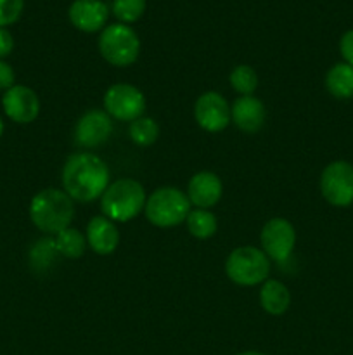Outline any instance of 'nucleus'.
<instances>
[{
    "label": "nucleus",
    "instance_id": "1",
    "mask_svg": "<svg viewBox=\"0 0 353 355\" xmlns=\"http://www.w3.org/2000/svg\"><path fill=\"white\" fill-rule=\"evenodd\" d=\"M62 186L71 200L89 203L102 196L109 186L107 165L92 153H78L66 159L62 168Z\"/></svg>",
    "mask_w": 353,
    "mask_h": 355
},
{
    "label": "nucleus",
    "instance_id": "2",
    "mask_svg": "<svg viewBox=\"0 0 353 355\" xmlns=\"http://www.w3.org/2000/svg\"><path fill=\"white\" fill-rule=\"evenodd\" d=\"M73 215H75L73 200L61 189H44L31 200V222L47 234H59L68 229Z\"/></svg>",
    "mask_w": 353,
    "mask_h": 355
},
{
    "label": "nucleus",
    "instance_id": "3",
    "mask_svg": "<svg viewBox=\"0 0 353 355\" xmlns=\"http://www.w3.org/2000/svg\"><path fill=\"white\" fill-rule=\"evenodd\" d=\"M100 208L104 217L116 222H128L145 208V191L137 180L120 179L104 191Z\"/></svg>",
    "mask_w": 353,
    "mask_h": 355
},
{
    "label": "nucleus",
    "instance_id": "4",
    "mask_svg": "<svg viewBox=\"0 0 353 355\" xmlns=\"http://www.w3.org/2000/svg\"><path fill=\"white\" fill-rule=\"evenodd\" d=\"M190 214V200L175 187L156 189L145 201V217L158 227H173L187 220Z\"/></svg>",
    "mask_w": 353,
    "mask_h": 355
},
{
    "label": "nucleus",
    "instance_id": "5",
    "mask_svg": "<svg viewBox=\"0 0 353 355\" xmlns=\"http://www.w3.org/2000/svg\"><path fill=\"white\" fill-rule=\"evenodd\" d=\"M225 272L235 284L255 286L269 277L270 260L262 250L255 246H241L228 255Z\"/></svg>",
    "mask_w": 353,
    "mask_h": 355
},
{
    "label": "nucleus",
    "instance_id": "6",
    "mask_svg": "<svg viewBox=\"0 0 353 355\" xmlns=\"http://www.w3.org/2000/svg\"><path fill=\"white\" fill-rule=\"evenodd\" d=\"M99 51L109 64L128 66L138 58L141 42H138L137 33L127 24H109L100 33Z\"/></svg>",
    "mask_w": 353,
    "mask_h": 355
},
{
    "label": "nucleus",
    "instance_id": "7",
    "mask_svg": "<svg viewBox=\"0 0 353 355\" xmlns=\"http://www.w3.org/2000/svg\"><path fill=\"white\" fill-rule=\"evenodd\" d=\"M320 191L329 205L346 208L353 205V165L348 162L329 163L320 175Z\"/></svg>",
    "mask_w": 353,
    "mask_h": 355
},
{
    "label": "nucleus",
    "instance_id": "8",
    "mask_svg": "<svg viewBox=\"0 0 353 355\" xmlns=\"http://www.w3.org/2000/svg\"><path fill=\"white\" fill-rule=\"evenodd\" d=\"M104 110L109 116L121 121H135L145 111V97L137 87L116 83L104 96Z\"/></svg>",
    "mask_w": 353,
    "mask_h": 355
},
{
    "label": "nucleus",
    "instance_id": "9",
    "mask_svg": "<svg viewBox=\"0 0 353 355\" xmlns=\"http://www.w3.org/2000/svg\"><path fill=\"white\" fill-rule=\"evenodd\" d=\"M260 239H262V248L266 257L275 262H286L293 253L296 232L286 218H272L263 225Z\"/></svg>",
    "mask_w": 353,
    "mask_h": 355
},
{
    "label": "nucleus",
    "instance_id": "10",
    "mask_svg": "<svg viewBox=\"0 0 353 355\" xmlns=\"http://www.w3.org/2000/svg\"><path fill=\"white\" fill-rule=\"evenodd\" d=\"M2 107L7 118H10L14 123L26 125L37 120L40 113V101L30 87L14 85L3 94Z\"/></svg>",
    "mask_w": 353,
    "mask_h": 355
},
{
    "label": "nucleus",
    "instance_id": "11",
    "mask_svg": "<svg viewBox=\"0 0 353 355\" xmlns=\"http://www.w3.org/2000/svg\"><path fill=\"white\" fill-rule=\"evenodd\" d=\"M196 121L206 132H221L232 120V110L224 96L218 92H206L197 99L194 107Z\"/></svg>",
    "mask_w": 353,
    "mask_h": 355
},
{
    "label": "nucleus",
    "instance_id": "12",
    "mask_svg": "<svg viewBox=\"0 0 353 355\" xmlns=\"http://www.w3.org/2000/svg\"><path fill=\"white\" fill-rule=\"evenodd\" d=\"M113 121L106 111L90 110L83 114L75 127V142L82 148H97L109 139Z\"/></svg>",
    "mask_w": 353,
    "mask_h": 355
},
{
    "label": "nucleus",
    "instance_id": "13",
    "mask_svg": "<svg viewBox=\"0 0 353 355\" xmlns=\"http://www.w3.org/2000/svg\"><path fill=\"white\" fill-rule=\"evenodd\" d=\"M109 9L102 0H75L69 6V21L85 33H93L106 26Z\"/></svg>",
    "mask_w": 353,
    "mask_h": 355
},
{
    "label": "nucleus",
    "instance_id": "14",
    "mask_svg": "<svg viewBox=\"0 0 353 355\" xmlns=\"http://www.w3.org/2000/svg\"><path fill=\"white\" fill-rule=\"evenodd\" d=\"M187 196H189L190 203L203 210L215 207L221 198V180L213 172L196 173L189 182Z\"/></svg>",
    "mask_w": 353,
    "mask_h": 355
},
{
    "label": "nucleus",
    "instance_id": "15",
    "mask_svg": "<svg viewBox=\"0 0 353 355\" xmlns=\"http://www.w3.org/2000/svg\"><path fill=\"white\" fill-rule=\"evenodd\" d=\"M87 241L99 255H109L120 245V232L107 217H93L87 227Z\"/></svg>",
    "mask_w": 353,
    "mask_h": 355
},
{
    "label": "nucleus",
    "instance_id": "16",
    "mask_svg": "<svg viewBox=\"0 0 353 355\" xmlns=\"http://www.w3.org/2000/svg\"><path fill=\"white\" fill-rule=\"evenodd\" d=\"M232 120L235 127L246 134H255L263 127L265 107L260 99L253 96H241L232 106Z\"/></svg>",
    "mask_w": 353,
    "mask_h": 355
},
{
    "label": "nucleus",
    "instance_id": "17",
    "mask_svg": "<svg viewBox=\"0 0 353 355\" xmlns=\"http://www.w3.org/2000/svg\"><path fill=\"white\" fill-rule=\"evenodd\" d=\"M260 304L265 309L269 314L272 315H282L284 312L289 309L291 295L286 284L280 281L270 279L263 284L262 291H260Z\"/></svg>",
    "mask_w": 353,
    "mask_h": 355
},
{
    "label": "nucleus",
    "instance_id": "18",
    "mask_svg": "<svg viewBox=\"0 0 353 355\" xmlns=\"http://www.w3.org/2000/svg\"><path fill=\"white\" fill-rule=\"evenodd\" d=\"M325 89L336 99H352L353 97V66L338 62L325 75Z\"/></svg>",
    "mask_w": 353,
    "mask_h": 355
},
{
    "label": "nucleus",
    "instance_id": "19",
    "mask_svg": "<svg viewBox=\"0 0 353 355\" xmlns=\"http://www.w3.org/2000/svg\"><path fill=\"white\" fill-rule=\"evenodd\" d=\"M187 227L189 232L197 239H208L217 232V217L211 211L197 208L187 215Z\"/></svg>",
    "mask_w": 353,
    "mask_h": 355
},
{
    "label": "nucleus",
    "instance_id": "20",
    "mask_svg": "<svg viewBox=\"0 0 353 355\" xmlns=\"http://www.w3.org/2000/svg\"><path fill=\"white\" fill-rule=\"evenodd\" d=\"M54 243L57 252L61 253V255L68 257V259H78V257H82L87 246L85 236L71 227L59 232V234L55 236Z\"/></svg>",
    "mask_w": 353,
    "mask_h": 355
},
{
    "label": "nucleus",
    "instance_id": "21",
    "mask_svg": "<svg viewBox=\"0 0 353 355\" xmlns=\"http://www.w3.org/2000/svg\"><path fill=\"white\" fill-rule=\"evenodd\" d=\"M130 139L138 146L154 144L159 135V127L152 118H137L130 123Z\"/></svg>",
    "mask_w": 353,
    "mask_h": 355
},
{
    "label": "nucleus",
    "instance_id": "22",
    "mask_svg": "<svg viewBox=\"0 0 353 355\" xmlns=\"http://www.w3.org/2000/svg\"><path fill=\"white\" fill-rule=\"evenodd\" d=\"M230 85L234 87L235 92L242 96H251L258 87V75L251 66L241 64L230 73Z\"/></svg>",
    "mask_w": 353,
    "mask_h": 355
},
{
    "label": "nucleus",
    "instance_id": "23",
    "mask_svg": "<svg viewBox=\"0 0 353 355\" xmlns=\"http://www.w3.org/2000/svg\"><path fill=\"white\" fill-rule=\"evenodd\" d=\"M54 239H40L30 252V262L35 270H44L51 266L52 260L57 255Z\"/></svg>",
    "mask_w": 353,
    "mask_h": 355
},
{
    "label": "nucleus",
    "instance_id": "24",
    "mask_svg": "<svg viewBox=\"0 0 353 355\" xmlns=\"http://www.w3.org/2000/svg\"><path fill=\"white\" fill-rule=\"evenodd\" d=\"M145 0H113V12L121 23H134L144 14Z\"/></svg>",
    "mask_w": 353,
    "mask_h": 355
},
{
    "label": "nucleus",
    "instance_id": "25",
    "mask_svg": "<svg viewBox=\"0 0 353 355\" xmlns=\"http://www.w3.org/2000/svg\"><path fill=\"white\" fill-rule=\"evenodd\" d=\"M24 0H0V28L14 24L21 17Z\"/></svg>",
    "mask_w": 353,
    "mask_h": 355
},
{
    "label": "nucleus",
    "instance_id": "26",
    "mask_svg": "<svg viewBox=\"0 0 353 355\" xmlns=\"http://www.w3.org/2000/svg\"><path fill=\"white\" fill-rule=\"evenodd\" d=\"M339 52L346 64L353 66V30H348L339 40Z\"/></svg>",
    "mask_w": 353,
    "mask_h": 355
},
{
    "label": "nucleus",
    "instance_id": "27",
    "mask_svg": "<svg viewBox=\"0 0 353 355\" xmlns=\"http://www.w3.org/2000/svg\"><path fill=\"white\" fill-rule=\"evenodd\" d=\"M16 75L9 62L0 61V90H9L10 87L16 85Z\"/></svg>",
    "mask_w": 353,
    "mask_h": 355
},
{
    "label": "nucleus",
    "instance_id": "28",
    "mask_svg": "<svg viewBox=\"0 0 353 355\" xmlns=\"http://www.w3.org/2000/svg\"><path fill=\"white\" fill-rule=\"evenodd\" d=\"M14 49V38L7 28H0V61L7 58Z\"/></svg>",
    "mask_w": 353,
    "mask_h": 355
},
{
    "label": "nucleus",
    "instance_id": "29",
    "mask_svg": "<svg viewBox=\"0 0 353 355\" xmlns=\"http://www.w3.org/2000/svg\"><path fill=\"white\" fill-rule=\"evenodd\" d=\"M237 355H265V354L255 352V350H249V352H241V354H237Z\"/></svg>",
    "mask_w": 353,
    "mask_h": 355
},
{
    "label": "nucleus",
    "instance_id": "30",
    "mask_svg": "<svg viewBox=\"0 0 353 355\" xmlns=\"http://www.w3.org/2000/svg\"><path fill=\"white\" fill-rule=\"evenodd\" d=\"M3 130H6V125H3V120H2V116H0V137H2Z\"/></svg>",
    "mask_w": 353,
    "mask_h": 355
}]
</instances>
